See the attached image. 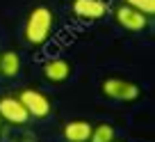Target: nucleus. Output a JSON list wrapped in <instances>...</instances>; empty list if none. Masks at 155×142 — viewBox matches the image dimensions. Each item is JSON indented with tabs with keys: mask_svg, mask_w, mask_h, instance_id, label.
Returning a JSON list of instances; mask_svg holds the SVG:
<instances>
[{
	"mask_svg": "<svg viewBox=\"0 0 155 142\" xmlns=\"http://www.w3.org/2000/svg\"><path fill=\"white\" fill-rule=\"evenodd\" d=\"M55 25V14L48 7L39 5L25 19V28H23V37L30 46H44L50 39V32H53Z\"/></svg>",
	"mask_w": 155,
	"mask_h": 142,
	"instance_id": "nucleus-1",
	"label": "nucleus"
},
{
	"mask_svg": "<svg viewBox=\"0 0 155 142\" xmlns=\"http://www.w3.org/2000/svg\"><path fill=\"white\" fill-rule=\"evenodd\" d=\"M101 92L112 101H121V103H132L141 96V89L137 83L126 78H105L101 83Z\"/></svg>",
	"mask_w": 155,
	"mask_h": 142,
	"instance_id": "nucleus-2",
	"label": "nucleus"
},
{
	"mask_svg": "<svg viewBox=\"0 0 155 142\" xmlns=\"http://www.w3.org/2000/svg\"><path fill=\"white\" fill-rule=\"evenodd\" d=\"M16 96L21 99V103L25 106V110H28L30 119H46L50 115V110H53V103H50L48 94H44L41 89H32V87H25L21 89Z\"/></svg>",
	"mask_w": 155,
	"mask_h": 142,
	"instance_id": "nucleus-3",
	"label": "nucleus"
},
{
	"mask_svg": "<svg viewBox=\"0 0 155 142\" xmlns=\"http://www.w3.org/2000/svg\"><path fill=\"white\" fill-rule=\"evenodd\" d=\"M148 19L150 16H146L144 12L135 9V7H130V5H123V2L114 9L116 25L128 30V32H141V30H146L148 28Z\"/></svg>",
	"mask_w": 155,
	"mask_h": 142,
	"instance_id": "nucleus-4",
	"label": "nucleus"
},
{
	"mask_svg": "<svg viewBox=\"0 0 155 142\" xmlns=\"http://www.w3.org/2000/svg\"><path fill=\"white\" fill-rule=\"evenodd\" d=\"M0 119L12 124V126H25L30 122V115H28V110H25V106L21 103L18 96L7 94V96L0 99Z\"/></svg>",
	"mask_w": 155,
	"mask_h": 142,
	"instance_id": "nucleus-5",
	"label": "nucleus"
},
{
	"mask_svg": "<svg viewBox=\"0 0 155 142\" xmlns=\"http://www.w3.org/2000/svg\"><path fill=\"white\" fill-rule=\"evenodd\" d=\"M71 9L82 21H98L107 14V2L105 0H73Z\"/></svg>",
	"mask_w": 155,
	"mask_h": 142,
	"instance_id": "nucleus-6",
	"label": "nucleus"
},
{
	"mask_svg": "<svg viewBox=\"0 0 155 142\" xmlns=\"http://www.w3.org/2000/svg\"><path fill=\"white\" fill-rule=\"evenodd\" d=\"M71 71H73L71 62L64 60V57H53V60H48V62L44 64V78L48 80V83H53V85L66 83V80L71 78Z\"/></svg>",
	"mask_w": 155,
	"mask_h": 142,
	"instance_id": "nucleus-7",
	"label": "nucleus"
},
{
	"mask_svg": "<svg viewBox=\"0 0 155 142\" xmlns=\"http://www.w3.org/2000/svg\"><path fill=\"white\" fill-rule=\"evenodd\" d=\"M62 135L66 142H89L91 124L84 122V119H71L62 126Z\"/></svg>",
	"mask_w": 155,
	"mask_h": 142,
	"instance_id": "nucleus-8",
	"label": "nucleus"
},
{
	"mask_svg": "<svg viewBox=\"0 0 155 142\" xmlns=\"http://www.w3.org/2000/svg\"><path fill=\"white\" fill-rule=\"evenodd\" d=\"M21 74V55L16 50L0 53V76L2 78H16Z\"/></svg>",
	"mask_w": 155,
	"mask_h": 142,
	"instance_id": "nucleus-9",
	"label": "nucleus"
},
{
	"mask_svg": "<svg viewBox=\"0 0 155 142\" xmlns=\"http://www.w3.org/2000/svg\"><path fill=\"white\" fill-rule=\"evenodd\" d=\"M116 137V131L112 124H98V126H91V135H89V142H112Z\"/></svg>",
	"mask_w": 155,
	"mask_h": 142,
	"instance_id": "nucleus-10",
	"label": "nucleus"
},
{
	"mask_svg": "<svg viewBox=\"0 0 155 142\" xmlns=\"http://www.w3.org/2000/svg\"><path fill=\"white\" fill-rule=\"evenodd\" d=\"M123 5L135 7V9L144 12L146 16H153L155 14V0H123Z\"/></svg>",
	"mask_w": 155,
	"mask_h": 142,
	"instance_id": "nucleus-11",
	"label": "nucleus"
},
{
	"mask_svg": "<svg viewBox=\"0 0 155 142\" xmlns=\"http://www.w3.org/2000/svg\"><path fill=\"white\" fill-rule=\"evenodd\" d=\"M0 131H2V119H0Z\"/></svg>",
	"mask_w": 155,
	"mask_h": 142,
	"instance_id": "nucleus-12",
	"label": "nucleus"
},
{
	"mask_svg": "<svg viewBox=\"0 0 155 142\" xmlns=\"http://www.w3.org/2000/svg\"><path fill=\"white\" fill-rule=\"evenodd\" d=\"M112 142H119V140H116V137H114V140H112Z\"/></svg>",
	"mask_w": 155,
	"mask_h": 142,
	"instance_id": "nucleus-13",
	"label": "nucleus"
}]
</instances>
